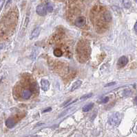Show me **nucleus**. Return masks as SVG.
<instances>
[{
    "label": "nucleus",
    "instance_id": "18",
    "mask_svg": "<svg viewBox=\"0 0 137 137\" xmlns=\"http://www.w3.org/2000/svg\"><path fill=\"white\" fill-rule=\"evenodd\" d=\"M50 110H51V108H48V109H46V110H45L43 111V113H46V112H48V111H50Z\"/></svg>",
    "mask_w": 137,
    "mask_h": 137
},
{
    "label": "nucleus",
    "instance_id": "10",
    "mask_svg": "<svg viewBox=\"0 0 137 137\" xmlns=\"http://www.w3.org/2000/svg\"><path fill=\"white\" fill-rule=\"evenodd\" d=\"M103 19L105 21L107 22H110V21L112 20V16L110 15V13L108 11H105L103 15Z\"/></svg>",
    "mask_w": 137,
    "mask_h": 137
},
{
    "label": "nucleus",
    "instance_id": "1",
    "mask_svg": "<svg viewBox=\"0 0 137 137\" xmlns=\"http://www.w3.org/2000/svg\"><path fill=\"white\" fill-rule=\"evenodd\" d=\"M122 117L119 113H114L112 115H110V117L108 118V123L110 125L113 126H116L120 123Z\"/></svg>",
    "mask_w": 137,
    "mask_h": 137
},
{
    "label": "nucleus",
    "instance_id": "14",
    "mask_svg": "<svg viewBox=\"0 0 137 137\" xmlns=\"http://www.w3.org/2000/svg\"><path fill=\"white\" fill-rule=\"evenodd\" d=\"M46 10L48 11L49 12H52L53 11V6L51 4H50V3H48L46 4Z\"/></svg>",
    "mask_w": 137,
    "mask_h": 137
},
{
    "label": "nucleus",
    "instance_id": "12",
    "mask_svg": "<svg viewBox=\"0 0 137 137\" xmlns=\"http://www.w3.org/2000/svg\"><path fill=\"white\" fill-rule=\"evenodd\" d=\"M54 55L56 57H61L62 56V51L61 49H59V48H56L54 50Z\"/></svg>",
    "mask_w": 137,
    "mask_h": 137
},
{
    "label": "nucleus",
    "instance_id": "8",
    "mask_svg": "<svg viewBox=\"0 0 137 137\" xmlns=\"http://www.w3.org/2000/svg\"><path fill=\"white\" fill-rule=\"evenodd\" d=\"M6 125L7 126L8 128H12L15 125V120L12 119V118H8L6 121Z\"/></svg>",
    "mask_w": 137,
    "mask_h": 137
},
{
    "label": "nucleus",
    "instance_id": "17",
    "mask_svg": "<svg viewBox=\"0 0 137 137\" xmlns=\"http://www.w3.org/2000/svg\"><path fill=\"white\" fill-rule=\"evenodd\" d=\"M115 82H110V83L107 84H105V87H109V86H114L116 84Z\"/></svg>",
    "mask_w": 137,
    "mask_h": 137
},
{
    "label": "nucleus",
    "instance_id": "15",
    "mask_svg": "<svg viewBox=\"0 0 137 137\" xmlns=\"http://www.w3.org/2000/svg\"><path fill=\"white\" fill-rule=\"evenodd\" d=\"M92 93H89V94H87V95H83L81 97V100H84V99H88V98H90L92 96Z\"/></svg>",
    "mask_w": 137,
    "mask_h": 137
},
{
    "label": "nucleus",
    "instance_id": "16",
    "mask_svg": "<svg viewBox=\"0 0 137 137\" xmlns=\"http://www.w3.org/2000/svg\"><path fill=\"white\" fill-rule=\"evenodd\" d=\"M108 101H109V97H105L103 98L102 100L100 102L101 104H104V103L108 102Z\"/></svg>",
    "mask_w": 137,
    "mask_h": 137
},
{
    "label": "nucleus",
    "instance_id": "19",
    "mask_svg": "<svg viewBox=\"0 0 137 137\" xmlns=\"http://www.w3.org/2000/svg\"><path fill=\"white\" fill-rule=\"evenodd\" d=\"M137 23H135V25H134V30H135V32H137Z\"/></svg>",
    "mask_w": 137,
    "mask_h": 137
},
{
    "label": "nucleus",
    "instance_id": "21",
    "mask_svg": "<svg viewBox=\"0 0 137 137\" xmlns=\"http://www.w3.org/2000/svg\"><path fill=\"white\" fill-rule=\"evenodd\" d=\"M32 137H41V136H32Z\"/></svg>",
    "mask_w": 137,
    "mask_h": 137
},
{
    "label": "nucleus",
    "instance_id": "22",
    "mask_svg": "<svg viewBox=\"0 0 137 137\" xmlns=\"http://www.w3.org/2000/svg\"><path fill=\"white\" fill-rule=\"evenodd\" d=\"M134 1H135V2H136V0H134Z\"/></svg>",
    "mask_w": 137,
    "mask_h": 137
},
{
    "label": "nucleus",
    "instance_id": "2",
    "mask_svg": "<svg viewBox=\"0 0 137 137\" xmlns=\"http://www.w3.org/2000/svg\"><path fill=\"white\" fill-rule=\"evenodd\" d=\"M36 12L39 16H45L46 15V8L43 4L38 5L36 8Z\"/></svg>",
    "mask_w": 137,
    "mask_h": 137
},
{
    "label": "nucleus",
    "instance_id": "13",
    "mask_svg": "<svg viewBox=\"0 0 137 137\" xmlns=\"http://www.w3.org/2000/svg\"><path fill=\"white\" fill-rule=\"evenodd\" d=\"M123 4L125 8H130L132 6V4L129 0H123Z\"/></svg>",
    "mask_w": 137,
    "mask_h": 137
},
{
    "label": "nucleus",
    "instance_id": "9",
    "mask_svg": "<svg viewBox=\"0 0 137 137\" xmlns=\"http://www.w3.org/2000/svg\"><path fill=\"white\" fill-rule=\"evenodd\" d=\"M40 27H36L35 29H34V30L32 31V33H31V35H30V39H34V38H37L38 37V36L39 35V33H40Z\"/></svg>",
    "mask_w": 137,
    "mask_h": 137
},
{
    "label": "nucleus",
    "instance_id": "20",
    "mask_svg": "<svg viewBox=\"0 0 137 137\" xmlns=\"http://www.w3.org/2000/svg\"><path fill=\"white\" fill-rule=\"evenodd\" d=\"M10 1H11V0H7V4H8V3L10 2Z\"/></svg>",
    "mask_w": 137,
    "mask_h": 137
},
{
    "label": "nucleus",
    "instance_id": "5",
    "mask_svg": "<svg viewBox=\"0 0 137 137\" xmlns=\"http://www.w3.org/2000/svg\"><path fill=\"white\" fill-rule=\"evenodd\" d=\"M41 86L44 91H47L50 88V82L47 80H42L41 81Z\"/></svg>",
    "mask_w": 137,
    "mask_h": 137
},
{
    "label": "nucleus",
    "instance_id": "3",
    "mask_svg": "<svg viewBox=\"0 0 137 137\" xmlns=\"http://www.w3.org/2000/svg\"><path fill=\"white\" fill-rule=\"evenodd\" d=\"M86 23V19L85 17H78L75 21H74V24L76 26L79 27H81L84 26Z\"/></svg>",
    "mask_w": 137,
    "mask_h": 137
},
{
    "label": "nucleus",
    "instance_id": "6",
    "mask_svg": "<svg viewBox=\"0 0 137 137\" xmlns=\"http://www.w3.org/2000/svg\"><path fill=\"white\" fill-rule=\"evenodd\" d=\"M32 95V92L30 90H28V89H26V90H24V91L22 92V98H24L25 99H29Z\"/></svg>",
    "mask_w": 137,
    "mask_h": 137
},
{
    "label": "nucleus",
    "instance_id": "11",
    "mask_svg": "<svg viewBox=\"0 0 137 137\" xmlns=\"http://www.w3.org/2000/svg\"><path fill=\"white\" fill-rule=\"evenodd\" d=\"M94 107V104L93 103H90L88 105H86L83 108V111L84 113H87V112H89L90 110H92V108H93Z\"/></svg>",
    "mask_w": 137,
    "mask_h": 137
},
{
    "label": "nucleus",
    "instance_id": "4",
    "mask_svg": "<svg viewBox=\"0 0 137 137\" xmlns=\"http://www.w3.org/2000/svg\"><path fill=\"white\" fill-rule=\"evenodd\" d=\"M127 62H128V58L125 56H123L120 57V58L119 59L117 64L119 67H123L127 64Z\"/></svg>",
    "mask_w": 137,
    "mask_h": 137
},
{
    "label": "nucleus",
    "instance_id": "7",
    "mask_svg": "<svg viewBox=\"0 0 137 137\" xmlns=\"http://www.w3.org/2000/svg\"><path fill=\"white\" fill-rule=\"evenodd\" d=\"M81 84H82L81 80H76V82L72 84L70 91V92H73V91H74L75 90H76L77 88H79L80 87V86L81 85Z\"/></svg>",
    "mask_w": 137,
    "mask_h": 137
}]
</instances>
